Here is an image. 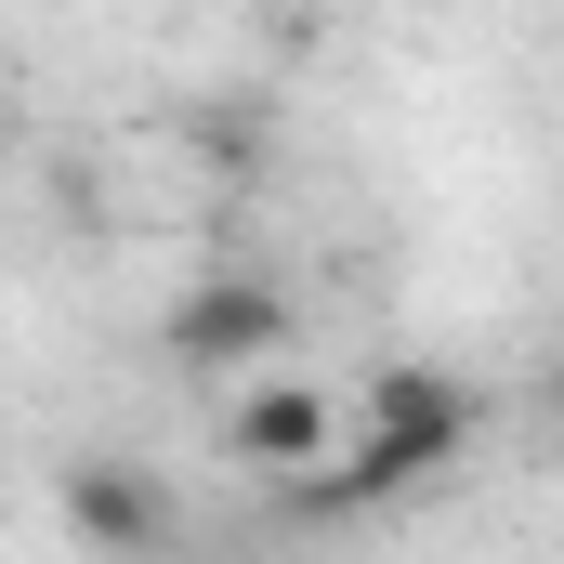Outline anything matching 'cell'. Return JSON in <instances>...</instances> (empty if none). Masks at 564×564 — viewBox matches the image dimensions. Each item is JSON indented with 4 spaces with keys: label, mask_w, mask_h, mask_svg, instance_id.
Here are the masks:
<instances>
[{
    "label": "cell",
    "mask_w": 564,
    "mask_h": 564,
    "mask_svg": "<svg viewBox=\"0 0 564 564\" xmlns=\"http://www.w3.org/2000/svg\"><path fill=\"white\" fill-rule=\"evenodd\" d=\"M53 525L79 552H171L184 539V499L144 473V459H66L53 473Z\"/></svg>",
    "instance_id": "3"
},
{
    "label": "cell",
    "mask_w": 564,
    "mask_h": 564,
    "mask_svg": "<svg viewBox=\"0 0 564 564\" xmlns=\"http://www.w3.org/2000/svg\"><path fill=\"white\" fill-rule=\"evenodd\" d=\"M473 446H486V394H473L459 368H433V355H394V368L355 381L328 459L289 473V499H302V512H394V499L446 486Z\"/></svg>",
    "instance_id": "1"
},
{
    "label": "cell",
    "mask_w": 564,
    "mask_h": 564,
    "mask_svg": "<svg viewBox=\"0 0 564 564\" xmlns=\"http://www.w3.org/2000/svg\"><path fill=\"white\" fill-rule=\"evenodd\" d=\"M289 328H302V302L276 276H250V263H210L197 289H171V315H158V355L184 368V381H250V368H276Z\"/></svg>",
    "instance_id": "2"
},
{
    "label": "cell",
    "mask_w": 564,
    "mask_h": 564,
    "mask_svg": "<svg viewBox=\"0 0 564 564\" xmlns=\"http://www.w3.org/2000/svg\"><path fill=\"white\" fill-rule=\"evenodd\" d=\"M328 433H341V394H328V381H276V368H250L237 408H224V459H250L263 486H289V473L328 459Z\"/></svg>",
    "instance_id": "4"
}]
</instances>
